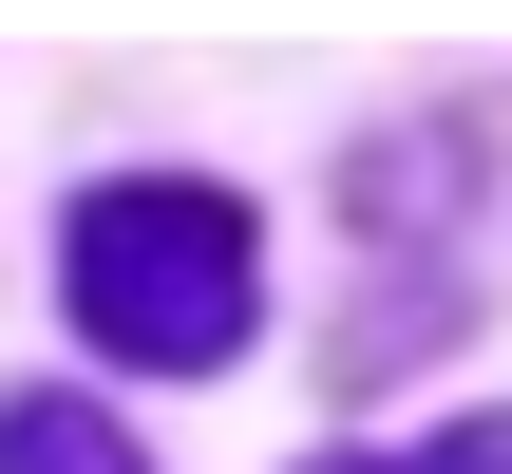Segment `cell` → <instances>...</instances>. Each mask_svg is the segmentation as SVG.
<instances>
[{
	"label": "cell",
	"mask_w": 512,
	"mask_h": 474,
	"mask_svg": "<svg viewBox=\"0 0 512 474\" xmlns=\"http://www.w3.org/2000/svg\"><path fill=\"white\" fill-rule=\"evenodd\" d=\"M57 285H76V323H95L114 361L209 380V361L266 323V228H247L228 190H190V171H133V190H76Z\"/></svg>",
	"instance_id": "obj_1"
},
{
	"label": "cell",
	"mask_w": 512,
	"mask_h": 474,
	"mask_svg": "<svg viewBox=\"0 0 512 474\" xmlns=\"http://www.w3.org/2000/svg\"><path fill=\"white\" fill-rule=\"evenodd\" d=\"M0 474H152L95 399H0Z\"/></svg>",
	"instance_id": "obj_2"
},
{
	"label": "cell",
	"mask_w": 512,
	"mask_h": 474,
	"mask_svg": "<svg viewBox=\"0 0 512 474\" xmlns=\"http://www.w3.org/2000/svg\"><path fill=\"white\" fill-rule=\"evenodd\" d=\"M342 474H512V418H494V437H456V456H342Z\"/></svg>",
	"instance_id": "obj_3"
}]
</instances>
